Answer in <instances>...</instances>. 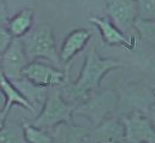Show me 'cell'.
<instances>
[{
    "mask_svg": "<svg viewBox=\"0 0 155 143\" xmlns=\"http://www.w3.org/2000/svg\"><path fill=\"white\" fill-rule=\"evenodd\" d=\"M121 66L123 63L119 60L100 57L95 47L91 46L85 54L84 64L78 78L74 83L66 84L64 88L65 94H61L68 101L70 100L71 102L77 104V101L87 99L91 93L100 88L104 77L108 72Z\"/></svg>",
    "mask_w": 155,
    "mask_h": 143,
    "instance_id": "1",
    "label": "cell"
},
{
    "mask_svg": "<svg viewBox=\"0 0 155 143\" xmlns=\"http://www.w3.org/2000/svg\"><path fill=\"white\" fill-rule=\"evenodd\" d=\"M22 41L29 63L34 60H45L47 63H53L54 65H59V63H61L54 34L49 25L42 24L31 29L22 37Z\"/></svg>",
    "mask_w": 155,
    "mask_h": 143,
    "instance_id": "2",
    "label": "cell"
},
{
    "mask_svg": "<svg viewBox=\"0 0 155 143\" xmlns=\"http://www.w3.org/2000/svg\"><path fill=\"white\" fill-rule=\"evenodd\" d=\"M76 106L77 104L69 102L63 96L58 87L52 88L41 112L30 123L41 129L51 130L60 123L72 121Z\"/></svg>",
    "mask_w": 155,
    "mask_h": 143,
    "instance_id": "3",
    "label": "cell"
},
{
    "mask_svg": "<svg viewBox=\"0 0 155 143\" xmlns=\"http://www.w3.org/2000/svg\"><path fill=\"white\" fill-rule=\"evenodd\" d=\"M117 94L113 90H106L95 95H90L76 106L75 114L87 118L90 124L99 125L102 120L110 117L117 106Z\"/></svg>",
    "mask_w": 155,
    "mask_h": 143,
    "instance_id": "4",
    "label": "cell"
},
{
    "mask_svg": "<svg viewBox=\"0 0 155 143\" xmlns=\"http://www.w3.org/2000/svg\"><path fill=\"white\" fill-rule=\"evenodd\" d=\"M23 77L31 83L45 88L60 87L65 84L68 79L65 72L45 63L43 60L30 62L23 70Z\"/></svg>",
    "mask_w": 155,
    "mask_h": 143,
    "instance_id": "5",
    "label": "cell"
},
{
    "mask_svg": "<svg viewBox=\"0 0 155 143\" xmlns=\"http://www.w3.org/2000/svg\"><path fill=\"white\" fill-rule=\"evenodd\" d=\"M29 64L22 38L15 37L8 48L1 54L0 69L10 81H17L23 77V70Z\"/></svg>",
    "mask_w": 155,
    "mask_h": 143,
    "instance_id": "6",
    "label": "cell"
},
{
    "mask_svg": "<svg viewBox=\"0 0 155 143\" xmlns=\"http://www.w3.org/2000/svg\"><path fill=\"white\" fill-rule=\"evenodd\" d=\"M121 120L125 129V140L129 143H155V129L148 115L134 112Z\"/></svg>",
    "mask_w": 155,
    "mask_h": 143,
    "instance_id": "7",
    "label": "cell"
},
{
    "mask_svg": "<svg viewBox=\"0 0 155 143\" xmlns=\"http://www.w3.org/2000/svg\"><path fill=\"white\" fill-rule=\"evenodd\" d=\"M110 19L123 33L131 30L138 18L136 0H106Z\"/></svg>",
    "mask_w": 155,
    "mask_h": 143,
    "instance_id": "8",
    "label": "cell"
},
{
    "mask_svg": "<svg viewBox=\"0 0 155 143\" xmlns=\"http://www.w3.org/2000/svg\"><path fill=\"white\" fill-rule=\"evenodd\" d=\"M125 140L123 120L117 117H108L91 130L90 143H120Z\"/></svg>",
    "mask_w": 155,
    "mask_h": 143,
    "instance_id": "9",
    "label": "cell"
},
{
    "mask_svg": "<svg viewBox=\"0 0 155 143\" xmlns=\"http://www.w3.org/2000/svg\"><path fill=\"white\" fill-rule=\"evenodd\" d=\"M53 143H90V134L85 126L77 125L72 121H64L49 130Z\"/></svg>",
    "mask_w": 155,
    "mask_h": 143,
    "instance_id": "10",
    "label": "cell"
},
{
    "mask_svg": "<svg viewBox=\"0 0 155 143\" xmlns=\"http://www.w3.org/2000/svg\"><path fill=\"white\" fill-rule=\"evenodd\" d=\"M89 22L99 29L102 40L107 45H110V46H124L129 49L135 47V43H132L126 36L124 35V33L118 27L114 25V23L111 19L93 16L89 18Z\"/></svg>",
    "mask_w": 155,
    "mask_h": 143,
    "instance_id": "11",
    "label": "cell"
},
{
    "mask_svg": "<svg viewBox=\"0 0 155 143\" xmlns=\"http://www.w3.org/2000/svg\"><path fill=\"white\" fill-rule=\"evenodd\" d=\"M12 82L18 88V90L23 94V96L28 100V102L31 105V107L34 109V115L36 117L41 112V109L47 100V96L49 94V89L52 88H45V87L36 85L24 77L17 81H12Z\"/></svg>",
    "mask_w": 155,
    "mask_h": 143,
    "instance_id": "12",
    "label": "cell"
},
{
    "mask_svg": "<svg viewBox=\"0 0 155 143\" xmlns=\"http://www.w3.org/2000/svg\"><path fill=\"white\" fill-rule=\"evenodd\" d=\"M90 37H91L90 32H88L85 29H76V30L71 32L66 36L65 41L61 45V48L59 52L60 62L64 64H69L72 60V58L76 57L87 46Z\"/></svg>",
    "mask_w": 155,
    "mask_h": 143,
    "instance_id": "13",
    "label": "cell"
},
{
    "mask_svg": "<svg viewBox=\"0 0 155 143\" xmlns=\"http://www.w3.org/2000/svg\"><path fill=\"white\" fill-rule=\"evenodd\" d=\"M0 89L2 90V93L5 95V99H6V105L4 108V111L6 113H8L10 109L13 106H19L24 111H27V112H29L34 115V109L31 107V105L23 96V94L18 90V88L15 85V83L12 81H10L4 75L1 69H0Z\"/></svg>",
    "mask_w": 155,
    "mask_h": 143,
    "instance_id": "14",
    "label": "cell"
},
{
    "mask_svg": "<svg viewBox=\"0 0 155 143\" xmlns=\"http://www.w3.org/2000/svg\"><path fill=\"white\" fill-rule=\"evenodd\" d=\"M6 24L13 37L22 38L33 29L34 11L29 8L22 10L17 15H15L12 18H10Z\"/></svg>",
    "mask_w": 155,
    "mask_h": 143,
    "instance_id": "15",
    "label": "cell"
},
{
    "mask_svg": "<svg viewBox=\"0 0 155 143\" xmlns=\"http://www.w3.org/2000/svg\"><path fill=\"white\" fill-rule=\"evenodd\" d=\"M0 143H28L24 137L23 123L6 119L5 125L0 129Z\"/></svg>",
    "mask_w": 155,
    "mask_h": 143,
    "instance_id": "16",
    "label": "cell"
},
{
    "mask_svg": "<svg viewBox=\"0 0 155 143\" xmlns=\"http://www.w3.org/2000/svg\"><path fill=\"white\" fill-rule=\"evenodd\" d=\"M23 131L28 143H53V137L49 130L38 128L30 121L23 123Z\"/></svg>",
    "mask_w": 155,
    "mask_h": 143,
    "instance_id": "17",
    "label": "cell"
},
{
    "mask_svg": "<svg viewBox=\"0 0 155 143\" xmlns=\"http://www.w3.org/2000/svg\"><path fill=\"white\" fill-rule=\"evenodd\" d=\"M138 18L155 22V0H136Z\"/></svg>",
    "mask_w": 155,
    "mask_h": 143,
    "instance_id": "18",
    "label": "cell"
},
{
    "mask_svg": "<svg viewBox=\"0 0 155 143\" xmlns=\"http://www.w3.org/2000/svg\"><path fill=\"white\" fill-rule=\"evenodd\" d=\"M135 28L138 30L140 35L146 40L155 41V22L154 21H144L137 18L135 23Z\"/></svg>",
    "mask_w": 155,
    "mask_h": 143,
    "instance_id": "19",
    "label": "cell"
},
{
    "mask_svg": "<svg viewBox=\"0 0 155 143\" xmlns=\"http://www.w3.org/2000/svg\"><path fill=\"white\" fill-rule=\"evenodd\" d=\"M13 38L15 37L10 33L7 25L0 24V55L8 48V46L11 45Z\"/></svg>",
    "mask_w": 155,
    "mask_h": 143,
    "instance_id": "20",
    "label": "cell"
},
{
    "mask_svg": "<svg viewBox=\"0 0 155 143\" xmlns=\"http://www.w3.org/2000/svg\"><path fill=\"white\" fill-rule=\"evenodd\" d=\"M10 19L7 4L5 0H0V24H6Z\"/></svg>",
    "mask_w": 155,
    "mask_h": 143,
    "instance_id": "21",
    "label": "cell"
},
{
    "mask_svg": "<svg viewBox=\"0 0 155 143\" xmlns=\"http://www.w3.org/2000/svg\"><path fill=\"white\" fill-rule=\"evenodd\" d=\"M148 118L153 125V128L155 129V102L152 105V107L149 108V113H148Z\"/></svg>",
    "mask_w": 155,
    "mask_h": 143,
    "instance_id": "22",
    "label": "cell"
},
{
    "mask_svg": "<svg viewBox=\"0 0 155 143\" xmlns=\"http://www.w3.org/2000/svg\"><path fill=\"white\" fill-rule=\"evenodd\" d=\"M7 115H8V113H6L4 109H0V129L5 125L6 119H7Z\"/></svg>",
    "mask_w": 155,
    "mask_h": 143,
    "instance_id": "23",
    "label": "cell"
},
{
    "mask_svg": "<svg viewBox=\"0 0 155 143\" xmlns=\"http://www.w3.org/2000/svg\"><path fill=\"white\" fill-rule=\"evenodd\" d=\"M6 105V99H5V95L2 93V90L0 89V109H4Z\"/></svg>",
    "mask_w": 155,
    "mask_h": 143,
    "instance_id": "24",
    "label": "cell"
},
{
    "mask_svg": "<svg viewBox=\"0 0 155 143\" xmlns=\"http://www.w3.org/2000/svg\"><path fill=\"white\" fill-rule=\"evenodd\" d=\"M120 143H129V142H127V141H126V140H124V141H123V142H120Z\"/></svg>",
    "mask_w": 155,
    "mask_h": 143,
    "instance_id": "25",
    "label": "cell"
},
{
    "mask_svg": "<svg viewBox=\"0 0 155 143\" xmlns=\"http://www.w3.org/2000/svg\"><path fill=\"white\" fill-rule=\"evenodd\" d=\"M0 60H1V55H0Z\"/></svg>",
    "mask_w": 155,
    "mask_h": 143,
    "instance_id": "26",
    "label": "cell"
}]
</instances>
